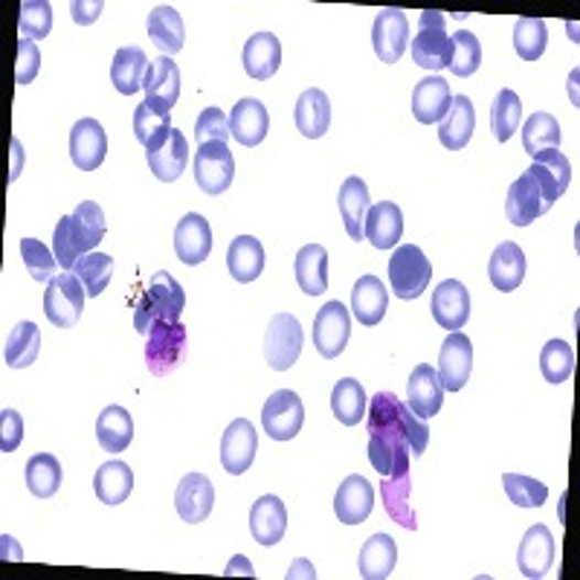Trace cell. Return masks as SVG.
<instances>
[{"label": "cell", "instance_id": "1", "mask_svg": "<svg viewBox=\"0 0 580 580\" xmlns=\"http://www.w3.org/2000/svg\"><path fill=\"white\" fill-rule=\"evenodd\" d=\"M369 462L380 476L409 473V455H421L430 441L427 421L393 393H377L366 409Z\"/></svg>", "mask_w": 580, "mask_h": 580}, {"label": "cell", "instance_id": "2", "mask_svg": "<svg viewBox=\"0 0 580 580\" xmlns=\"http://www.w3.org/2000/svg\"><path fill=\"white\" fill-rule=\"evenodd\" d=\"M105 238V212L96 201H82L73 215H64L53 233V253L62 270H73L76 261Z\"/></svg>", "mask_w": 580, "mask_h": 580}, {"label": "cell", "instance_id": "3", "mask_svg": "<svg viewBox=\"0 0 580 580\" xmlns=\"http://www.w3.org/2000/svg\"><path fill=\"white\" fill-rule=\"evenodd\" d=\"M183 308H186V293H183L181 282L172 273L160 270L151 276L149 288L133 305V329L140 334H149L154 322H181Z\"/></svg>", "mask_w": 580, "mask_h": 580}, {"label": "cell", "instance_id": "4", "mask_svg": "<svg viewBox=\"0 0 580 580\" xmlns=\"http://www.w3.org/2000/svg\"><path fill=\"white\" fill-rule=\"evenodd\" d=\"M85 299L87 290L82 279L73 270H64L47 282L44 290V314L53 322L55 329H73L85 314Z\"/></svg>", "mask_w": 580, "mask_h": 580}, {"label": "cell", "instance_id": "5", "mask_svg": "<svg viewBox=\"0 0 580 580\" xmlns=\"http://www.w3.org/2000/svg\"><path fill=\"white\" fill-rule=\"evenodd\" d=\"M453 58V41L448 35L444 12H421V30L412 39V62L423 71H448Z\"/></svg>", "mask_w": 580, "mask_h": 580}, {"label": "cell", "instance_id": "6", "mask_svg": "<svg viewBox=\"0 0 580 580\" xmlns=\"http://www.w3.org/2000/svg\"><path fill=\"white\" fill-rule=\"evenodd\" d=\"M432 265L416 244H400L389 259V284L398 299H418L430 288Z\"/></svg>", "mask_w": 580, "mask_h": 580}, {"label": "cell", "instance_id": "7", "mask_svg": "<svg viewBox=\"0 0 580 580\" xmlns=\"http://www.w3.org/2000/svg\"><path fill=\"white\" fill-rule=\"evenodd\" d=\"M183 357H186V329L181 322H154L146 343V366L151 375H172L174 369H181Z\"/></svg>", "mask_w": 580, "mask_h": 580}, {"label": "cell", "instance_id": "8", "mask_svg": "<svg viewBox=\"0 0 580 580\" xmlns=\"http://www.w3.org/2000/svg\"><path fill=\"white\" fill-rule=\"evenodd\" d=\"M236 178V160L227 142H206L197 146L195 154V183L206 195H221L233 186Z\"/></svg>", "mask_w": 580, "mask_h": 580}, {"label": "cell", "instance_id": "9", "mask_svg": "<svg viewBox=\"0 0 580 580\" xmlns=\"http://www.w3.org/2000/svg\"><path fill=\"white\" fill-rule=\"evenodd\" d=\"M302 325L293 314H276L273 320L267 322V337H265V354L270 369L288 372L302 354Z\"/></svg>", "mask_w": 580, "mask_h": 580}, {"label": "cell", "instance_id": "10", "mask_svg": "<svg viewBox=\"0 0 580 580\" xmlns=\"http://www.w3.org/2000/svg\"><path fill=\"white\" fill-rule=\"evenodd\" d=\"M261 423L265 432L273 441H290L297 439L302 423H305V407L302 398L290 389H279L267 398V404L261 407Z\"/></svg>", "mask_w": 580, "mask_h": 580}, {"label": "cell", "instance_id": "11", "mask_svg": "<svg viewBox=\"0 0 580 580\" xmlns=\"http://www.w3.org/2000/svg\"><path fill=\"white\" fill-rule=\"evenodd\" d=\"M352 337V314L343 302H329L314 316V345L325 361H337Z\"/></svg>", "mask_w": 580, "mask_h": 580}, {"label": "cell", "instance_id": "12", "mask_svg": "<svg viewBox=\"0 0 580 580\" xmlns=\"http://www.w3.org/2000/svg\"><path fill=\"white\" fill-rule=\"evenodd\" d=\"M549 210V197H546L540 183L534 181V174L523 172V178L511 183L508 201H505V215H508L514 227H528V224L543 218Z\"/></svg>", "mask_w": 580, "mask_h": 580}, {"label": "cell", "instance_id": "13", "mask_svg": "<svg viewBox=\"0 0 580 580\" xmlns=\"http://www.w3.org/2000/svg\"><path fill=\"white\" fill-rule=\"evenodd\" d=\"M256 448H259V436H256V427H253L247 418H238L224 430V439H221V464L224 471L233 473V476H241V473L250 471L253 459H256Z\"/></svg>", "mask_w": 580, "mask_h": 580}, {"label": "cell", "instance_id": "14", "mask_svg": "<svg viewBox=\"0 0 580 580\" xmlns=\"http://www.w3.org/2000/svg\"><path fill=\"white\" fill-rule=\"evenodd\" d=\"M439 380L444 389L459 393L468 384V377L473 372V343L471 337H464L462 331H450V337L444 340L439 354Z\"/></svg>", "mask_w": 580, "mask_h": 580}, {"label": "cell", "instance_id": "15", "mask_svg": "<svg viewBox=\"0 0 580 580\" xmlns=\"http://www.w3.org/2000/svg\"><path fill=\"white\" fill-rule=\"evenodd\" d=\"M407 12H400V9H384V12L375 18V26H372V44H375L377 58L384 64H395L407 53Z\"/></svg>", "mask_w": 580, "mask_h": 580}, {"label": "cell", "instance_id": "16", "mask_svg": "<svg viewBox=\"0 0 580 580\" xmlns=\"http://www.w3.org/2000/svg\"><path fill=\"white\" fill-rule=\"evenodd\" d=\"M517 566L519 574L528 580H540L551 572V566H555V537L543 523L528 528L523 543H519Z\"/></svg>", "mask_w": 580, "mask_h": 580}, {"label": "cell", "instance_id": "17", "mask_svg": "<svg viewBox=\"0 0 580 580\" xmlns=\"http://www.w3.org/2000/svg\"><path fill=\"white\" fill-rule=\"evenodd\" d=\"M212 505H215V487L204 473H189L181 479V485L174 491V508L183 523H189V526L204 523L212 514Z\"/></svg>", "mask_w": 580, "mask_h": 580}, {"label": "cell", "instance_id": "18", "mask_svg": "<svg viewBox=\"0 0 580 580\" xmlns=\"http://www.w3.org/2000/svg\"><path fill=\"white\" fill-rule=\"evenodd\" d=\"M432 320L448 331H462L471 320V293L459 279H448L432 290Z\"/></svg>", "mask_w": 580, "mask_h": 580}, {"label": "cell", "instance_id": "19", "mask_svg": "<svg viewBox=\"0 0 580 580\" xmlns=\"http://www.w3.org/2000/svg\"><path fill=\"white\" fill-rule=\"evenodd\" d=\"M108 154V137L96 119H79L71 131V158L82 172H96Z\"/></svg>", "mask_w": 580, "mask_h": 580}, {"label": "cell", "instance_id": "20", "mask_svg": "<svg viewBox=\"0 0 580 580\" xmlns=\"http://www.w3.org/2000/svg\"><path fill=\"white\" fill-rule=\"evenodd\" d=\"M174 253H178V259L189 267H195L210 259L212 229L204 215L189 212L186 218L174 227Z\"/></svg>", "mask_w": 580, "mask_h": 580}, {"label": "cell", "instance_id": "21", "mask_svg": "<svg viewBox=\"0 0 580 580\" xmlns=\"http://www.w3.org/2000/svg\"><path fill=\"white\" fill-rule=\"evenodd\" d=\"M375 508V487L363 476H345L334 496V514L345 526H361Z\"/></svg>", "mask_w": 580, "mask_h": 580}, {"label": "cell", "instance_id": "22", "mask_svg": "<svg viewBox=\"0 0 580 580\" xmlns=\"http://www.w3.org/2000/svg\"><path fill=\"white\" fill-rule=\"evenodd\" d=\"M441 400H444V386L439 380V372L432 369L430 363H421L412 369L407 386V407L416 412L418 418H432L439 416Z\"/></svg>", "mask_w": 580, "mask_h": 580}, {"label": "cell", "instance_id": "23", "mask_svg": "<svg viewBox=\"0 0 580 580\" xmlns=\"http://www.w3.org/2000/svg\"><path fill=\"white\" fill-rule=\"evenodd\" d=\"M528 174H534V181L540 183L549 204L555 206L557 197L566 195V189L572 183V165H569V158L563 151H537L534 154V163L526 169Z\"/></svg>", "mask_w": 580, "mask_h": 580}, {"label": "cell", "instance_id": "24", "mask_svg": "<svg viewBox=\"0 0 580 580\" xmlns=\"http://www.w3.org/2000/svg\"><path fill=\"white\" fill-rule=\"evenodd\" d=\"M244 71L253 82H267L270 76H276L279 64H282V44L276 39L273 32H256L244 44Z\"/></svg>", "mask_w": 580, "mask_h": 580}, {"label": "cell", "instance_id": "25", "mask_svg": "<svg viewBox=\"0 0 580 580\" xmlns=\"http://www.w3.org/2000/svg\"><path fill=\"white\" fill-rule=\"evenodd\" d=\"M450 103H453V94H450L448 82L441 76H427L412 90V117L423 126H439L441 119L448 117Z\"/></svg>", "mask_w": 580, "mask_h": 580}, {"label": "cell", "instance_id": "26", "mask_svg": "<svg viewBox=\"0 0 580 580\" xmlns=\"http://www.w3.org/2000/svg\"><path fill=\"white\" fill-rule=\"evenodd\" d=\"M288 531V511L279 496L267 494L250 508V534L259 546H276Z\"/></svg>", "mask_w": 580, "mask_h": 580}, {"label": "cell", "instance_id": "27", "mask_svg": "<svg viewBox=\"0 0 580 580\" xmlns=\"http://www.w3.org/2000/svg\"><path fill=\"white\" fill-rule=\"evenodd\" d=\"M340 215H343L345 233L352 241H363L366 238V215H369V186L361 181V178H345L343 186H340L337 197Z\"/></svg>", "mask_w": 580, "mask_h": 580}, {"label": "cell", "instance_id": "28", "mask_svg": "<svg viewBox=\"0 0 580 580\" xmlns=\"http://www.w3.org/2000/svg\"><path fill=\"white\" fill-rule=\"evenodd\" d=\"M146 160H149L151 174H154L158 181L174 183L178 178H181L183 169H186V163H189L186 137H183L178 128H172V131H169V137H165L160 146H154V149L146 151Z\"/></svg>", "mask_w": 580, "mask_h": 580}, {"label": "cell", "instance_id": "29", "mask_svg": "<svg viewBox=\"0 0 580 580\" xmlns=\"http://www.w3.org/2000/svg\"><path fill=\"white\" fill-rule=\"evenodd\" d=\"M270 131V117H267V108L259 99H241L236 103L233 114H229V133L241 142L244 149H256L261 140Z\"/></svg>", "mask_w": 580, "mask_h": 580}, {"label": "cell", "instance_id": "30", "mask_svg": "<svg viewBox=\"0 0 580 580\" xmlns=\"http://www.w3.org/2000/svg\"><path fill=\"white\" fill-rule=\"evenodd\" d=\"M366 238L377 250H393L395 244H400L404 236V212L393 201H380V204L369 206L366 215Z\"/></svg>", "mask_w": 580, "mask_h": 580}, {"label": "cell", "instance_id": "31", "mask_svg": "<svg viewBox=\"0 0 580 580\" xmlns=\"http://www.w3.org/2000/svg\"><path fill=\"white\" fill-rule=\"evenodd\" d=\"M487 276H491V284L502 293L517 290L526 279V253H523V247L514 241H502L491 256Z\"/></svg>", "mask_w": 580, "mask_h": 580}, {"label": "cell", "instance_id": "32", "mask_svg": "<svg viewBox=\"0 0 580 580\" xmlns=\"http://www.w3.org/2000/svg\"><path fill=\"white\" fill-rule=\"evenodd\" d=\"M293 273H297V282L299 288H302V293H308V297L325 293V290H329V250H325L322 244H305V247L297 253Z\"/></svg>", "mask_w": 580, "mask_h": 580}, {"label": "cell", "instance_id": "33", "mask_svg": "<svg viewBox=\"0 0 580 580\" xmlns=\"http://www.w3.org/2000/svg\"><path fill=\"white\" fill-rule=\"evenodd\" d=\"M476 128V108L468 96H453L448 117L439 122V140L444 149L462 151L473 137Z\"/></svg>", "mask_w": 580, "mask_h": 580}, {"label": "cell", "instance_id": "34", "mask_svg": "<svg viewBox=\"0 0 580 580\" xmlns=\"http://www.w3.org/2000/svg\"><path fill=\"white\" fill-rule=\"evenodd\" d=\"M389 308V290L377 276H361L352 290V314L361 325H377Z\"/></svg>", "mask_w": 580, "mask_h": 580}, {"label": "cell", "instance_id": "35", "mask_svg": "<svg viewBox=\"0 0 580 580\" xmlns=\"http://www.w3.org/2000/svg\"><path fill=\"white\" fill-rule=\"evenodd\" d=\"M172 131V108L158 99H146L133 110V137L146 146V151L160 146Z\"/></svg>", "mask_w": 580, "mask_h": 580}, {"label": "cell", "instance_id": "36", "mask_svg": "<svg viewBox=\"0 0 580 580\" xmlns=\"http://www.w3.org/2000/svg\"><path fill=\"white\" fill-rule=\"evenodd\" d=\"M297 128L308 140H320L331 128V103L329 96L322 94L320 87H311L297 99V110H293Z\"/></svg>", "mask_w": 580, "mask_h": 580}, {"label": "cell", "instance_id": "37", "mask_svg": "<svg viewBox=\"0 0 580 580\" xmlns=\"http://www.w3.org/2000/svg\"><path fill=\"white\" fill-rule=\"evenodd\" d=\"M142 90H146V99H158V103L174 108L178 96H181V71H178V64L172 58H165V55L151 58Z\"/></svg>", "mask_w": 580, "mask_h": 580}, {"label": "cell", "instance_id": "38", "mask_svg": "<svg viewBox=\"0 0 580 580\" xmlns=\"http://www.w3.org/2000/svg\"><path fill=\"white\" fill-rule=\"evenodd\" d=\"M96 439L105 453H122L133 441V418L126 407H110L103 409V416L96 421Z\"/></svg>", "mask_w": 580, "mask_h": 580}, {"label": "cell", "instance_id": "39", "mask_svg": "<svg viewBox=\"0 0 580 580\" xmlns=\"http://www.w3.org/2000/svg\"><path fill=\"white\" fill-rule=\"evenodd\" d=\"M395 563H398V546L389 534H375L366 540V546L361 549L357 557V569L361 578L366 580H384L393 574Z\"/></svg>", "mask_w": 580, "mask_h": 580}, {"label": "cell", "instance_id": "40", "mask_svg": "<svg viewBox=\"0 0 580 580\" xmlns=\"http://www.w3.org/2000/svg\"><path fill=\"white\" fill-rule=\"evenodd\" d=\"M146 71H149V58L140 47H119L110 64V82L122 96H133L146 82Z\"/></svg>", "mask_w": 580, "mask_h": 580}, {"label": "cell", "instance_id": "41", "mask_svg": "<svg viewBox=\"0 0 580 580\" xmlns=\"http://www.w3.org/2000/svg\"><path fill=\"white\" fill-rule=\"evenodd\" d=\"M227 267L236 282H256L261 276V270H265V247L259 244V238L238 236L236 241L229 244Z\"/></svg>", "mask_w": 580, "mask_h": 580}, {"label": "cell", "instance_id": "42", "mask_svg": "<svg viewBox=\"0 0 580 580\" xmlns=\"http://www.w3.org/2000/svg\"><path fill=\"white\" fill-rule=\"evenodd\" d=\"M94 491L96 500L105 502V505H119L126 502L133 491V471L126 462L119 459H110L105 462L94 476Z\"/></svg>", "mask_w": 580, "mask_h": 580}, {"label": "cell", "instance_id": "43", "mask_svg": "<svg viewBox=\"0 0 580 580\" xmlns=\"http://www.w3.org/2000/svg\"><path fill=\"white\" fill-rule=\"evenodd\" d=\"M366 409H369V400H366L361 380H354V377L337 380L334 393H331V412H334V418L343 427H357L366 418Z\"/></svg>", "mask_w": 580, "mask_h": 580}, {"label": "cell", "instance_id": "44", "mask_svg": "<svg viewBox=\"0 0 580 580\" xmlns=\"http://www.w3.org/2000/svg\"><path fill=\"white\" fill-rule=\"evenodd\" d=\"M39 352H41L39 325L30 320L18 322L7 340V352H3V361H7L9 369H26V366H32V363L39 361Z\"/></svg>", "mask_w": 580, "mask_h": 580}, {"label": "cell", "instance_id": "45", "mask_svg": "<svg viewBox=\"0 0 580 580\" xmlns=\"http://www.w3.org/2000/svg\"><path fill=\"white\" fill-rule=\"evenodd\" d=\"M62 464L50 453H35L26 462V487L35 500H50L62 487Z\"/></svg>", "mask_w": 580, "mask_h": 580}, {"label": "cell", "instance_id": "46", "mask_svg": "<svg viewBox=\"0 0 580 580\" xmlns=\"http://www.w3.org/2000/svg\"><path fill=\"white\" fill-rule=\"evenodd\" d=\"M183 18L174 7H158L149 15V39L158 44L163 53H181L183 50Z\"/></svg>", "mask_w": 580, "mask_h": 580}, {"label": "cell", "instance_id": "47", "mask_svg": "<svg viewBox=\"0 0 580 580\" xmlns=\"http://www.w3.org/2000/svg\"><path fill=\"white\" fill-rule=\"evenodd\" d=\"M409 473L404 476H386V482H380V494H384V508L386 514L398 523V526L409 528V531H416V514L409 508Z\"/></svg>", "mask_w": 580, "mask_h": 580}, {"label": "cell", "instance_id": "48", "mask_svg": "<svg viewBox=\"0 0 580 580\" xmlns=\"http://www.w3.org/2000/svg\"><path fill=\"white\" fill-rule=\"evenodd\" d=\"M563 140V133H560V126H557V119L546 110H537L531 117L526 119V126H523V151L526 154H537V151H551L560 146Z\"/></svg>", "mask_w": 580, "mask_h": 580}, {"label": "cell", "instance_id": "49", "mask_svg": "<svg viewBox=\"0 0 580 580\" xmlns=\"http://www.w3.org/2000/svg\"><path fill=\"white\" fill-rule=\"evenodd\" d=\"M523 122V103L511 87H502L491 105V131L500 142H508Z\"/></svg>", "mask_w": 580, "mask_h": 580}, {"label": "cell", "instance_id": "50", "mask_svg": "<svg viewBox=\"0 0 580 580\" xmlns=\"http://www.w3.org/2000/svg\"><path fill=\"white\" fill-rule=\"evenodd\" d=\"M540 372L546 384H566L574 375V348L566 340H549L540 352Z\"/></svg>", "mask_w": 580, "mask_h": 580}, {"label": "cell", "instance_id": "51", "mask_svg": "<svg viewBox=\"0 0 580 580\" xmlns=\"http://www.w3.org/2000/svg\"><path fill=\"white\" fill-rule=\"evenodd\" d=\"M73 273L82 279L87 297H103L105 288L110 284V276H114V256H108V253H87V256L76 261Z\"/></svg>", "mask_w": 580, "mask_h": 580}, {"label": "cell", "instance_id": "52", "mask_svg": "<svg viewBox=\"0 0 580 580\" xmlns=\"http://www.w3.org/2000/svg\"><path fill=\"white\" fill-rule=\"evenodd\" d=\"M549 44V30L540 18H519L514 26V50L523 62H537L546 53Z\"/></svg>", "mask_w": 580, "mask_h": 580}, {"label": "cell", "instance_id": "53", "mask_svg": "<svg viewBox=\"0 0 580 580\" xmlns=\"http://www.w3.org/2000/svg\"><path fill=\"white\" fill-rule=\"evenodd\" d=\"M502 487H505L508 500L519 505V508H543L546 500H549V487L537 482V479L523 476V473H505Z\"/></svg>", "mask_w": 580, "mask_h": 580}, {"label": "cell", "instance_id": "54", "mask_svg": "<svg viewBox=\"0 0 580 580\" xmlns=\"http://www.w3.org/2000/svg\"><path fill=\"white\" fill-rule=\"evenodd\" d=\"M453 58H450V71L459 79H471L473 73L479 71V64H482V44L473 32L459 30L453 32Z\"/></svg>", "mask_w": 580, "mask_h": 580}, {"label": "cell", "instance_id": "55", "mask_svg": "<svg viewBox=\"0 0 580 580\" xmlns=\"http://www.w3.org/2000/svg\"><path fill=\"white\" fill-rule=\"evenodd\" d=\"M21 35L30 41L47 39L53 30V7L47 0H24L21 3V24H18Z\"/></svg>", "mask_w": 580, "mask_h": 580}, {"label": "cell", "instance_id": "56", "mask_svg": "<svg viewBox=\"0 0 580 580\" xmlns=\"http://www.w3.org/2000/svg\"><path fill=\"white\" fill-rule=\"evenodd\" d=\"M21 259L35 282H53L55 279V253L47 250L39 238H24L21 241Z\"/></svg>", "mask_w": 580, "mask_h": 580}, {"label": "cell", "instance_id": "57", "mask_svg": "<svg viewBox=\"0 0 580 580\" xmlns=\"http://www.w3.org/2000/svg\"><path fill=\"white\" fill-rule=\"evenodd\" d=\"M229 133V117L221 108H206L195 122V140L197 146H206V142H227Z\"/></svg>", "mask_w": 580, "mask_h": 580}, {"label": "cell", "instance_id": "58", "mask_svg": "<svg viewBox=\"0 0 580 580\" xmlns=\"http://www.w3.org/2000/svg\"><path fill=\"white\" fill-rule=\"evenodd\" d=\"M41 71V53L39 44L30 39L18 41V64H15V82L18 85H30L35 82Z\"/></svg>", "mask_w": 580, "mask_h": 580}, {"label": "cell", "instance_id": "59", "mask_svg": "<svg viewBox=\"0 0 580 580\" xmlns=\"http://www.w3.org/2000/svg\"><path fill=\"white\" fill-rule=\"evenodd\" d=\"M24 441V418L15 409H3L0 412V450L3 453H15Z\"/></svg>", "mask_w": 580, "mask_h": 580}, {"label": "cell", "instance_id": "60", "mask_svg": "<svg viewBox=\"0 0 580 580\" xmlns=\"http://www.w3.org/2000/svg\"><path fill=\"white\" fill-rule=\"evenodd\" d=\"M103 9H105L103 0H94V3H82V0H76V3H71L73 21H76V24H82V26L94 24Z\"/></svg>", "mask_w": 580, "mask_h": 580}, {"label": "cell", "instance_id": "61", "mask_svg": "<svg viewBox=\"0 0 580 580\" xmlns=\"http://www.w3.org/2000/svg\"><path fill=\"white\" fill-rule=\"evenodd\" d=\"M21 163H24V154H21V142L12 137V169H9V183L15 181L18 174H21Z\"/></svg>", "mask_w": 580, "mask_h": 580}, {"label": "cell", "instance_id": "62", "mask_svg": "<svg viewBox=\"0 0 580 580\" xmlns=\"http://www.w3.org/2000/svg\"><path fill=\"white\" fill-rule=\"evenodd\" d=\"M247 574V578H253V566H250V560H247V557H236V560H233V563H229V569H227V574Z\"/></svg>", "mask_w": 580, "mask_h": 580}, {"label": "cell", "instance_id": "63", "mask_svg": "<svg viewBox=\"0 0 580 580\" xmlns=\"http://www.w3.org/2000/svg\"><path fill=\"white\" fill-rule=\"evenodd\" d=\"M299 574H305V578H316L314 566L308 563V560H297V563H293V569L288 572V578H299Z\"/></svg>", "mask_w": 580, "mask_h": 580}]
</instances>
